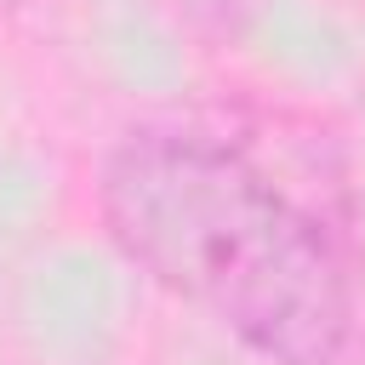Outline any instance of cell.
Here are the masks:
<instances>
[{"label": "cell", "mask_w": 365, "mask_h": 365, "mask_svg": "<svg viewBox=\"0 0 365 365\" xmlns=\"http://www.w3.org/2000/svg\"><path fill=\"white\" fill-rule=\"evenodd\" d=\"M114 251L262 365H342L359 331V251L336 171L285 160L257 114L165 108L97 165Z\"/></svg>", "instance_id": "obj_1"}]
</instances>
